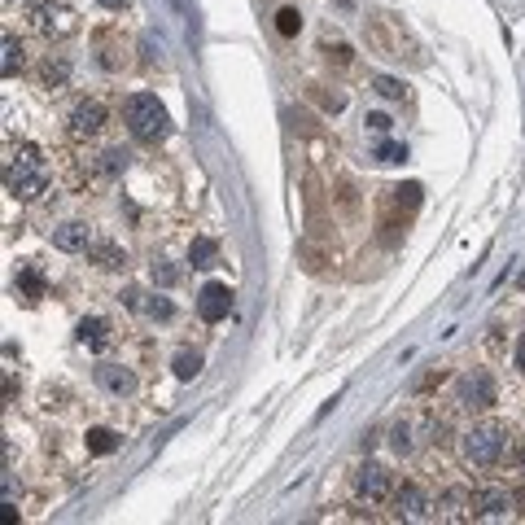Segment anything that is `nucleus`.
<instances>
[{
	"label": "nucleus",
	"instance_id": "f257e3e1",
	"mask_svg": "<svg viewBox=\"0 0 525 525\" xmlns=\"http://www.w3.org/2000/svg\"><path fill=\"white\" fill-rule=\"evenodd\" d=\"M456 451H460V464L464 468L486 473V468H499V464L512 456V442H508L504 424H468V429L456 438Z\"/></svg>",
	"mask_w": 525,
	"mask_h": 525
},
{
	"label": "nucleus",
	"instance_id": "f03ea898",
	"mask_svg": "<svg viewBox=\"0 0 525 525\" xmlns=\"http://www.w3.org/2000/svg\"><path fill=\"white\" fill-rule=\"evenodd\" d=\"M5 188L18 197V202H35V197L48 188V166H44V154L35 145L9 149V158H5Z\"/></svg>",
	"mask_w": 525,
	"mask_h": 525
},
{
	"label": "nucleus",
	"instance_id": "7ed1b4c3",
	"mask_svg": "<svg viewBox=\"0 0 525 525\" xmlns=\"http://www.w3.org/2000/svg\"><path fill=\"white\" fill-rule=\"evenodd\" d=\"M123 123H128V132L136 140H162L171 132V118H166V110L154 92H132L128 101H123Z\"/></svg>",
	"mask_w": 525,
	"mask_h": 525
},
{
	"label": "nucleus",
	"instance_id": "20e7f679",
	"mask_svg": "<svg viewBox=\"0 0 525 525\" xmlns=\"http://www.w3.org/2000/svg\"><path fill=\"white\" fill-rule=\"evenodd\" d=\"M456 403L468 407V412H490L499 403V385L486 368H468L464 377L456 381Z\"/></svg>",
	"mask_w": 525,
	"mask_h": 525
},
{
	"label": "nucleus",
	"instance_id": "39448f33",
	"mask_svg": "<svg viewBox=\"0 0 525 525\" xmlns=\"http://www.w3.org/2000/svg\"><path fill=\"white\" fill-rule=\"evenodd\" d=\"M390 499H394V516H403V521H429V516H438V512H434L429 490L416 486V482L394 486V490H390Z\"/></svg>",
	"mask_w": 525,
	"mask_h": 525
},
{
	"label": "nucleus",
	"instance_id": "423d86ee",
	"mask_svg": "<svg viewBox=\"0 0 525 525\" xmlns=\"http://www.w3.org/2000/svg\"><path fill=\"white\" fill-rule=\"evenodd\" d=\"M66 132H70V140H96L106 132V106L101 101H79L70 110V118H66Z\"/></svg>",
	"mask_w": 525,
	"mask_h": 525
},
{
	"label": "nucleus",
	"instance_id": "0eeeda50",
	"mask_svg": "<svg viewBox=\"0 0 525 525\" xmlns=\"http://www.w3.org/2000/svg\"><path fill=\"white\" fill-rule=\"evenodd\" d=\"M390 490H394V478H390L385 464L368 460V464L355 468V495H359V499H368V504H381V499H390Z\"/></svg>",
	"mask_w": 525,
	"mask_h": 525
},
{
	"label": "nucleus",
	"instance_id": "6e6552de",
	"mask_svg": "<svg viewBox=\"0 0 525 525\" xmlns=\"http://www.w3.org/2000/svg\"><path fill=\"white\" fill-rule=\"evenodd\" d=\"M512 504H516V495L508 486H478V490H473V516H478V521L508 516Z\"/></svg>",
	"mask_w": 525,
	"mask_h": 525
},
{
	"label": "nucleus",
	"instance_id": "1a4fd4ad",
	"mask_svg": "<svg viewBox=\"0 0 525 525\" xmlns=\"http://www.w3.org/2000/svg\"><path fill=\"white\" fill-rule=\"evenodd\" d=\"M31 27H35L40 35H70V31H74V18H70L66 5H53V0H44V5L31 9Z\"/></svg>",
	"mask_w": 525,
	"mask_h": 525
},
{
	"label": "nucleus",
	"instance_id": "9d476101",
	"mask_svg": "<svg viewBox=\"0 0 525 525\" xmlns=\"http://www.w3.org/2000/svg\"><path fill=\"white\" fill-rule=\"evenodd\" d=\"M92 228L88 223H79V219H66V223H57L53 228V245L62 249V254H88V245H92Z\"/></svg>",
	"mask_w": 525,
	"mask_h": 525
},
{
	"label": "nucleus",
	"instance_id": "9b49d317",
	"mask_svg": "<svg viewBox=\"0 0 525 525\" xmlns=\"http://www.w3.org/2000/svg\"><path fill=\"white\" fill-rule=\"evenodd\" d=\"M228 311H232V289L228 285H206L202 293H197V315H202L206 324L228 320Z\"/></svg>",
	"mask_w": 525,
	"mask_h": 525
},
{
	"label": "nucleus",
	"instance_id": "f8f14e48",
	"mask_svg": "<svg viewBox=\"0 0 525 525\" xmlns=\"http://www.w3.org/2000/svg\"><path fill=\"white\" fill-rule=\"evenodd\" d=\"M88 259H92L96 267H110V271H118V267H128V249H123L118 241H110V237H92V245H88Z\"/></svg>",
	"mask_w": 525,
	"mask_h": 525
},
{
	"label": "nucleus",
	"instance_id": "ddd939ff",
	"mask_svg": "<svg viewBox=\"0 0 525 525\" xmlns=\"http://www.w3.org/2000/svg\"><path fill=\"white\" fill-rule=\"evenodd\" d=\"M442 521H460V516H473V490L468 486H451L442 495V508H438Z\"/></svg>",
	"mask_w": 525,
	"mask_h": 525
},
{
	"label": "nucleus",
	"instance_id": "4468645a",
	"mask_svg": "<svg viewBox=\"0 0 525 525\" xmlns=\"http://www.w3.org/2000/svg\"><path fill=\"white\" fill-rule=\"evenodd\" d=\"M96 381H101L110 394H118V398L136 390V377H132L128 368H118V363H101V368H96Z\"/></svg>",
	"mask_w": 525,
	"mask_h": 525
},
{
	"label": "nucleus",
	"instance_id": "2eb2a0df",
	"mask_svg": "<svg viewBox=\"0 0 525 525\" xmlns=\"http://www.w3.org/2000/svg\"><path fill=\"white\" fill-rule=\"evenodd\" d=\"M79 341H84L88 350H106V346L114 341V333H110V324H106L101 315H88V320H79Z\"/></svg>",
	"mask_w": 525,
	"mask_h": 525
},
{
	"label": "nucleus",
	"instance_id": "dca6fc26",
	"mask_svg": "<svg viewBox=\"0 0 525 525\" xmlns=\"http://www.w3.org/2000/svg\"><path fill=\"white\" fill-rule=\"evenodd\" d=\"M128 149H101V154H96L92 158V171L96 175H106V180H114V175H123V171H128Z\"/></svg>",
	"mask_w": 525,
	"mask_h": 525
},
{
	"label": "nucleus",
	"instance_id": "f3484780",
	"mask_svg": "<svg viewBox=\"0 0 525 525\" xmlns=\"http://www.w3.org/2000/svg\"><path fill=\"white\" fill-rule=\"evenodd\" d=\"M84 442H88L92 456H114L118 446H123V438H118L114 429H106V424H92V429L84 434Z\"/></svg>",
	"mask_w": 525,
	"mask_h": 525
},
{
	"label": "nucleus",
	"instance_id": "a211bd4d",
	"mask_svg": "<svg viewBox=\"0 0 525 525\" xmlns=\"http://www.w3.org/2000/svg\"><path fill=\"white\" fill-rule=\"evenodd\" d=\"M215 259H219V245H215L210 237H193V245H188V263H193V267H215Z\"/></svg>",
	"mask_w": 525,
	"mask_h": 525
},
{
	"label": "nucleus",
	"instance_id": "6ab92c4d",
	"mask_svg": "<svg viewBox=\"0 0 525 525\" xmlns=\"http://www.w3.org/2000/svg\"><path fill=\"white\" fill-rule=\"evenodd\" d=\"M390 446L398 456H412L416 451V424H407V420H398L394 429H390Z\"/></svg>",
	"mask_w": 525,
	"mask_h": 525
},
{
	"label": "nucleus",
	"instance_id": "aec40b11",
	"mask_svg": "<svg viewBox=\"0 0 525 525\" xmlns=\"http://www.w3.org/2000/svg\"><path fill=\"white\" fill-rule=\"evenodd\" d=\"M197 372H202V355H197V350H180V355H175V377L193 381Z\"/></svg>",
	"mask_w": 525,
	"mask_h": 525
},
{
	"label": "nucleus",
	"instance_id": "412c9836",
	"mask_svg": "<svg viewBox=\"0 0 525 525\" xmlns=\"http://www.w3.org/2000/svg\"><path fill=\"white\" fill-rule=\"evenodd\" d=\"M0 70H5V79H13V74L22 70V44L5 31V62H0Z\"/></svg>",
	"mask_w": 525,
	"mask_h": 525
},
{
	"label": "nucleus",
	"instance_id": "4be33fe9",
	"mask_svg": "<svg viewBox=\"0 0 525 525\" xmlns=\"http://www.w3.org/2000/svg\"><path fill=\"white\" fill-rule=\"evenodd\" d=\"M372 92L385 96V101H403V84L390 79V74H372Z\"/></svg>",
	"mask_w": 525,
	"mask_h": 525
},
{
	"label": "nucleus",
	"instance_id": "5701e85b",
	"mask_svg": "<svg viewBox=\"0 0 525 525\" xmlns=\"http://www.w3.org/2000/svg\"><path fill=\"white\" fill-rule=\"evenodd\" d=\"M66 74H70L66 62H53V57H48L44 70H40V79H44V88H57V84H66Z\"/></svg>",
	"mask_w": 525,
	"mask_h": 525
},
{
	"label": "nucleus",
	"instance_id": "b1692460",
	"mask_svg": "<svg viewBox=\"0 0 525 525\" xmlns=\"http://www.w3.org/2000/svg\"><path fill=\"white\" fill-rule=\"evenodd\" d=\"M149 281H154V285H158V289H171V285H175V281H180V271H175V267H171V263H162V259H158V263H154V267H149Z\"/></svg>",
	"mask_w": 525,
	"mask_h": 525
},
{
	"label": "nucleus",
	"instance_id": "393cba45",
	"mask_svg": "<svg viewBox=\"0 0 525 525\" xmlns=\"http://www.w3.org/2000/svg\"><path fill=\"white\" fill-rule=\"evenodd\" d=\"M276 31L281 35H298V31H303V13H298V9H281L276 13Z\"/></svg>",
	"mask_w": 525,
	"mask_h": 525
},
{
	"label": "nucleus",
	"instance_id": "a878e982",
	"mask_svg": "<svg viewBox=\"0 0 525 525\" xmlns=\"http://www.w3.org/2000/svg\"><path fill=\"white\" fill-rule=\"evenodd\" d=\"M18 289L27 293V298H40V293H44V281H40V271H31V267H27V271H18Z\"/></svg>",
	"mask_w": 525,
	"mask_h": 525
},
{
	"label": "nucleus",
	"instance_id": "bb28decb",
	"mask_svg": "<svg viewBox=\"0 0 525 525\" xmlns=\"http://www.w3.org/2000/svg\"><path fill=\"white\" fill-rule=\"evenodd\" d=\"M140 311H145L149 320H166V315H171V303H166L162 293H154V298H149V303H140Z\"/></svg>",
	"mask_w": 525,
	"mask_h": 525
},
{
	"label": "nucleus",
	"instance_id": "cd10ccee",
	"mask_svg": "<svg viewBox=\"0 0 525 525\" xmlns=\"http://www.w3.org/2000/svg\"><path fill=\"white\" fill-rule=\"evenodd\" d=\"M377 158H381V162H403V158H407V149H403V145H394V140H381Z\"/></svg>",
	"mask_w": 525,
	"mask_h": 525
},
{
	"label": "nucleus",
	"instance_id": "c85d7f7f",
	"mask_svg": "<svg viewBox=\"0 0 525 525\" xmlns=\"http://www.w3.org/2000/svg\"><path fill=\"white\" fill-rule=\"evenodd\" d=\"M363 128H368L372 136H385V132H390V114H368Z\"/></svg>",
	"mask_w": 525,
	"mask_h": 525
},
{
	"label": "nucleus",
	"instance_id": "c756f323",
	"mask_svg": "<svg viewBox=\"0 0 525 525\" xmlns=\"http://www.w3.org/2000/svg\"><path fill=\"white\" fill-rule=\"evenodd\" d=\"M394 193H398V202H407V206L420 202V184H403V188H394Z\"/></svg>",
	"mask_w": 525,
	"mask_h": 525
},
{
	"label": "nucleus",
	"instance_id": "7c9ffc66",
	"mask_svg": "<svg viewBox=\"0 0 525 525\" xmlns=\"http://www.w3.org/2000/svg\"><path fill=\"white\" fill-rule=\"evenodd\" d=\"M0 516H5V521H9V525H13V521H18V508H13V499H5V508H0Z\"/></svg>",
	"mask_w": 525,
	"mask_h": 525
},
{
	"label": "nucleus",
	"instance_id": "2f4dec72",
	"mask_svg": "<svg viewBox=\"0 0 525 525\" xmlns=\"http://www.w3.org/2000/svg\"><path fill=\"white\" fill-rule=\"evenodd\" d=\"M516 368H521V372H525V333H521V337H516Z\"/></svg>",
	"mask_w": 525,
	"mask_h": 525
},
{
	"label": "nucleus",
	"instance_id": "473e14b6",
	"mask_svg": "<svg viewBox=\"0 0 525 525\" xmlns=\"http://www.w3.org/2000/svg\"><path fill=\"white\" fill-rule=\"evenodd\" d=\"M508 460H512V464H516V468H521V473H525V442H521V451H512V456H508Z\"/></svg>",
	"mask_w": 525,
	"mask_h": 525
},
{
	"label": "nucleus",
	"instance_id": "72a5a7b5",
	"mask_svg": "<svg viewBox=\"0 0 525 525\" xmlns=\"http://www.w3.org/2000/svg\"><path fill=\"white\" fill-rule=\"evenodd\" d=\"M106 9H128V0H101Z\"/></svg>",
	"mask_w": 525,
	"mask_h": 525
}]
</instances>
